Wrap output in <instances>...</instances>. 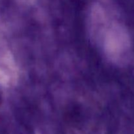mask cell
I'll list each match as a JSON object with an SVG mask.
<instances>
[{
    "instance_id": "obj_1",
    "label": "cell",
    "mask_w": 134,
    "mask_h": 134,
    "mask_svg": "<svg viewBox=\"0 0 134 134\" xmlns=\"http://www.w3.org/2000/svg\"><path fill=\"white\" fill-rule=\"evenodd\" d=\"M1 94H0V103H1Z\"/></svg>"
}]
</instances>
